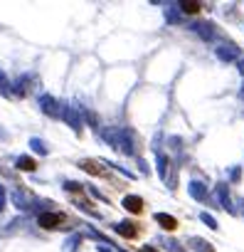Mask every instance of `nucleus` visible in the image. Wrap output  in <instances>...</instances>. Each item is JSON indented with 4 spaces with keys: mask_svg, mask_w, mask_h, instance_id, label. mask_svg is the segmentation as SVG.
<instances>
[{
    "mask_svg": "<svg viewBox=\"0 0 244 252\" xmlns=\"http://www.w3.org/2000/svg\"><path fill=\"white\" fill-rule=\"evenodd\" d=\"M37 225H40L42 230H47V232L69 230V227H72V218H69L67 213H54V210H50V213H42V215L37 218Z\"/></svg>",
    "mask_w": 244,
    "mask_h": 252,
    "instance_id": "nucleus-1",
    "label": "nucleus"
},
{
    "mask_svg": "<svg viewBox=\"0 0 244 252\" xmlns=\"http://www.w3.org/2000/svg\"><path fill=\"white\" fill-rule=\"evenodd\" d=\"M77 166H79L84 173H89V176H96V178H104V181H111V183H118V186H124V188H126V183H124V181H118V178H116V176H113V173H111V171H108V168H106L101 161H94V158H81Z\"/></svg>",
    "mask_w": 244,
    "mask_h": 252,
    "instance_id": "nucleus-2",
    "label": "nucleus"
},
{
    "mask_svg": "<svg viewBox=\"0 0 244 252\" xmlns=\"http://www.w3.org/2000/svg\"><path fill=\"white\" fill-rule=\"evenodd\" d=\"M116 232H118L121 237H126V240H138L146 230H143L141 222H121V225L116 227Z\"/></svg>",
    "mask_w": 244,
    "mask_h": 252,
    "instance_id": "nucleus-3",
    "label": "nucleus"
},
{
    "mask_svg": "<svg viewBox=\"0 0 244 252\" xmlns=\"http://www.w3.org/2000/svg\"><path fill=\"white\" fill-rule=\"evenodd\" d=\"M124 208H126L131 215H143V213H146V203H143V198H138V195H126V198H124Z\"/></svg>",
    "mask_w": 244,
    "mask_h": 252,
    "instance_id": "nucleus-4",
    "label": "nucleus"
},
{
    "mask_svg": "<svg viewBox=\"0 0 244 252\" xmlns=\"http://www.w3.org/2000/svg\"><path fill=\"white\" fill-rule=\"evenodd\" d=\"M156 222H158L163 230H168V232H175V230L180 227L178 218H173V215H165V213H158V215H156Z\"/></svg>",
    "mask_w": 244,
    "mask_h": 252,
    "instance_id": "nucleus-5",
    "label": "nucleus"
},
{
    "mask_svg": "<svg viewBox=\"0 0 244 252\" xmlns=\"http://www.w3.org/2000/svg\"><path fill=\"white\" fill-rule=\"evenodd\" d=\"M18 168H20V171H35V168H37V161L30 158V156H25V158L18 161Z\"/></svg>",
    "mask_w": 244,
    "mask_h": 252,
    "instance_id": "nucleus-6",
    "label": "nucleus"
},
{
    "mask_svg": "<svg viewBox=\"0 0 244 252\" xmlns=\"http://www.w3.org/2000/svg\"><path fill=\"white\" fill-rule=\"evenodd\" d=\"M183 10H185L188 15H197V13L202 10V5H200V3H183Z\"/></svg>",
    "mask_w": 244,
    "mask_h": 252,
    "instance_id": "nucleus-7",
    "label": "nucleus"
},
{
    "mask_svg": "<svg viewBox=\"0 0 244 252\" xmlns=\"http://www.w3.org/2000/svg\"><path fill=\"white\" fill-rule=\"evenodd\" d=\"M141 252H158V250H153V247H148V245H146V247H141Z\"/></svg>",
    "mask_w": 244,
    "mask_h": 252,
    "instance_id": "nucleus-8",
    "label": "nucleus"
}]
</instances>
